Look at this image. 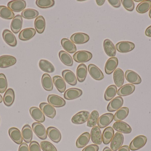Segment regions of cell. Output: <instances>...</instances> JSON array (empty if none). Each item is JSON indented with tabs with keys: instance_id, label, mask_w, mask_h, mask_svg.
Here are the masks:
<instances>
[{
	"instance_id": "obj_1",
	"label": "cell",
	"mask_w": 151,
	"mask_h": 151,
	"mask_svg": "<svg viewBox=\"0 0 151 151\" xmlns=\"http://www.w3.org/2000/svg\"><path fill=\"white\" fill-rule=\"evenodd\" d=\"M147 142V138L143 135H139L133 139L129 144V149L132 151L140 150L145 146Z\"/></svg>"
},
{
	"instance_id": "obj_2",
	"label": "cell",
	"mask_w": 151,
	"mask_h": 151,
	"mask_svg": "<svg viewBox=\"0 0 151 151\" xmlns=\"http://www.w3.org/2000/svg\"><path fill=\"white\" fill-rule=\"evenodd\" d=\"M92 58L91 53L87 51H79L73 55V59L79 63H86Z\"/></svg>"
},
{
	"instance_id": "obj_3",
	"label": "cell",
	"mask_w": 151,
	"mask_h": 151,
	"mask_svg": "<svg viewBox=\"0 0 151 151\" xmlns=\"http://www.w3.org/2000/svg\"><path fill=\"white\" fill-rule=\"evenodd\" d=\"M124 142V136L122 133L117 132L111 141V148L112 150L118 151L122 146Z\"/></svg>"
},
{
	"instance_id": "obj_4",
	"label": "cell",
	"mask_w": 151,
	"mask_h": 151,
	"mask_svg": "<svg viewBox=\"0 0 151 151\" xmlns=\"http://www.w3.org/2000/svg\"><path fill=\"white\" fill-rule=\"evenodd\" d=\"M33 130L36 136L41 140H45L47 138V131L43 125L40 122H35L32 125Z\"/></svg>"
},
{
	"instance_id": "obj_5",
	"label": "cell",
	"mask_w": 151,
	"mask_h": 151,
	"mask_svg": "<svg viewBox=\"0 0 151 151\" xmlns=\"http://www.w3.org/2000/svg\"><path fill=\"white\" fill-rule=\"evenodd\" d=\"M135 47L133 43L127 41H123L118 43L116 45V49L121 53H127L134 49Z\"/></svg>"
},
{
	"instance_id": "obj_6",
	"label": "cell",
	"mask_w": 151,
	"mask_h": 151,
	"mask_svg": "<svg viewBox=\"0 0 151 151\" xmlns=\"http://www.w3.org/2000/svg\"><path fill=\"white\" fill-rule=\"evenodd\" d=\"M90 116V113L87 111H82L75 114L72 118V122L73 124L80 125L88 121Z\"/></svg>"
},
{
	"instance_id": "obj_7",
	"label": "cell",
	"mask_w": 151,
	"mask_h": 151,
	"mask_svg": "<svg viewBox=\"0 0 151 151\" xmlns=\"http://www.w3.org/2000/svg\"><path fill=\"white\" fill-rule=\"evenodd\" d=\"M7 6L12 11L19 12L24 10L26 7V3L23 0H15L9 2Z\"/></svg>"
},
{
	"instance_id": "obj_8",
	"label": "cell",
	"mask_w": 151,
	"mask_h": 151,
	"mask_svg": "<svg viewBox=\"0 0 151 151\" xmlns=\"http://www.w3.org/2000/svg\"><path fill=\"white\" fill-rule=\"evenodd\" d=\"M40 107L44 114L48 118L53 119L55 117L56 114L55 109L51 105L46 103H42L40 104Z\"/></svg>"
},
{
	"instance_id": "obj_9",
	"label": "cell",
	"mask_w": 151,
	"mask_h": 151,
	"mask_svg": "<svg viewBox=\"0 0 151 151\" xmlns=\"http://www.w3.org/2000/svg\"><path fill=\"white\" fill-rule=\"evenodd\" d=\"M88 70L91 77L96 80H101L104 78L102 71L95 65L90 64L88 66Z\"/></svg>"
},
{
	"instance_id": "obj_10",
	"label": "cell",
	"mask_w": 151,
	"mask_h": 151,
	"mask_svg": "<svg viewBox=\"0 0 151 151\" xmlns=\"http://www.w3.org/2000/svg\"><path fill=\"white\" fill-rule=\"evenodd\" d=\"M90 138L93 143L96 145H100L103 142L102 134L100 128L97 126L93 127L91 129Z\"/></svg>"
},
{
	"instance_id": "obj_11",
	"label": "cell",
	"mask_w": 151,
	"mask_h": 151,
	"mask_svg": "<svg viewBox=\"0 0 151 151\" xmlns=\"http://www.w3.org/2000/svg\"><path fill=\"white\" fill-rule=\"evenodd\" d=\"M47 101L50 104L57 108L63 107L66 104V102L63 98L55 95H49L48 96Z\"/></svg>"
},
{
	"instance_id": "obj_12",
	"label": "cell",
	"mask_w": 151,
	"mask_h": 151,
	"mask_svg": "<svg viewBox=\"0 0 151 151\" xmlns=\"http://www.w3.org/2000/svg\"><path fill=\"white\" fill-rule=\"evenodd\" d=\"M114 119V115L111 113L103 114L99 119L98 126L99 128L103 129L106 127L110 125Z\"/></svg>"
},
{
	"instance_id": "obj_13",
	"label": "cell",
	"mask_w": 151,
	"mask_h": 151,
	"mask_svg": "<svg viewBox=\"0 0 151 151\" xmlns=\"http://www.w3.org/2000/svg\"><path fill=\"white\" fill-rule=\"evenodd\" d=\"M89 36L87 34L82 33H77L73 34L70 37V40L73 43L82 44L88 42L89 40Z\"/></svg>"
},
{
	"instance_id": "obj_14",
	"label": "cell",
	"mask_w": 151,
	"mask_h": 151,
	"mask_svg": "<svg viewBox=\"0 0 151 151\" xmlns=\"http://www.w3.org/2000/svg\"><path fill=\"white\" fill-rule=\"evenodd\" d=\"M123 98L121 97L118 96L113 99L109 103L107 107V110L109 112H114L118 111L122 107L123 104Z\"/></svg>"
},
{
	"instance_id": "obj_15",
	"label": "cell",
	"mask_w": 151,
	"mask_h": 151,
	"mask_svg": "<svg viewBox=\"0 0 151 151\" xmlns=\"http://www.w3.org/2000/svg\"><path fill=\"white\" fill-rule=\"evenodd\" d=\"M17 59L13 56L3 55L0 56V68H4L14 65Z\"/></svg>"
},
{
	"instance_id": "obj_16",
	"label": "cell",
	"mask_w": 151,
	"mask_h": 151,
	"mask_svg": "<svg viewBox=\"0 0 151 151\" xmlns=\"http://www.w3.org/2000/svg\"><path fill=\"white\" fill-rule=\"evenodd\" d=\"M47 131L48 136L52 142L58 143L61 141L62 134L58 129L54 127H49Z\"/></svg>"
},
{
	"instance_id": "obj_17",
	"label": "cell",
	"mask_w": 151,
	"mask_h": 151,
	"mask_svg": "<svg viewBox=\"0 0 151 151\" xmlns=\"http://www.w3.org/2000/svg\"><path fill=\"white\" fill-rule=\"evenodd\" d=\"M3 40L7 44L11 47H15L17 44V39L15 35L8 29L4 30L2 33Z\"/></svg>"
},
{
	"instance_id": "obj_18",
	"label": "cell",
	"mask_w": 151,
	"mask_h": 151,
	"mask_svg": "<svg viewBox=\"0 0 151 151\" xmlns=\"http://www.w3.org/2000/svg\"><path fill=\"white\" fill-rule=\"evenodd\" d=\"M119 64L118 58L115 57L109 59L106 63L105 72L107 74H111L116 70Z\"/></svg>"
},
{
	"instance_id": "obj_19",
	"label": "cell",
	"mask_w": 151,
	"mask_h": 151,
	"mask_svg": "<svg viewBox=\"0 0 151 151\" xmlns=\"http://www.w3.org/2000/svg\"><path fill=\"white\" fill-rule=\"evenodd\" d=\"M113 128L118 132L123 134H130L132 132L131 127L124 121H116L113 125Z\"/></svg>"
},
{
	"instance_id": "obj_20",
	"label": "cell",
	"mask_w": 151,
	"mask_h": 151,
	"mask_svg": "<svg viewBox=\"0 0 151 151\" xmlns=\"http://www.w3.org/2000/svg\"><path fill=\"white\" fill-rule=\"evenodd\" d=\"M125 77L127 80L131 84H139L142 82V79L139 74L131 70L126 71Z\"/></svg>"
},
{
	"instance_id": "obj_21",
	"label": "cell",
	"mask_w": 151,
	"mask_h": 151,
	"mask_svg": "<svg viewBox=\"0 0 151 151\" xmlns=\"http://www.w3.org/2000/svg\"><path fill=\"white\" fill-rule=\"evenodd\" d=\"M29 111L32 118L36 121H38L40 123H42L45 121V115L42 111L38 107H31Z\"/></svg>"
},
{
	"instance_id": "obj_22",
	"label": "cell",
	"mask_w": 151,
	"mask_h": 151,
	"mask_svg": "<svg viewBox=\"0 0 151 151\" xmlns=\"http://www.w3.org/2000/svg\"><path fill=\"white\" fill-rule=\"evenodd\" d=\"M82 94L83 91L81 89L76 88H71L65 91L64 97L66 100H72L78 98Z\"/></svg>"
},
{
	"instance_id": "obj_23",
	"label": "cell",
	"mask_w": 151,
	"mask_h": 151,
	"mask_svg": "<svg viewBox=\"0 0 151 151\" xmlns=\"http://www.w3.org/2000/svg\"><path fill=\"white\" fill-rule=\"evenodd\" d=\"M9 135L12 140L18 144H21L23 142V137L19 129L17 128L12 127L9 130Z\"/></svg>"
},
{
	"instance_id": "obj_24",
	"label": "cell",
	"mask_w": 151,
	"mask_h": 151,
	"mask_svg": "<svg viewBox=\"0 0 151 151\" xmlns=\"http://www.w3.org/2000/svg\"><path fill=\"white\" fill-rule=\"evenodd\" d=\"M23 25V19L20 15H17L12 19L11 23V29L13 33L17 34L21 30Z\"/></svg>"
},
{
	"instance_id": "obj_25",
	"label": "cell",
	"mask_w": 151,
	"mask_h": 151,
	"mask_svg": "<svg viewBox=\"0 0 151 151\" xmlns=\"http://www.w3.org/2000/svg\"><path fill=\"white\" fill-rule=\"evenodd\" d=\"M104 48L106 55L113 57L116 54V50L112 42L109 39H106L104 42Z\"/></svg>"
},
{
	"instance_id": "obj_26",
	"label": "cell",
	"mask_w": 151,
	"mask_h": 151,
	"mask_svg": "<svg viewBox=\"0 0 151 151\" xmlns=\"http://www.w3.org/2000/svg\"><path fill=\"white\" fill-rule=\"evenodd\" d=\"M62 75L64 80L71 86H75L77 84V79L75 74L72 71L69 70H64Z\"/></svg>"
},
{
	"instance_id": "obj_27",
	"label": "cell",
	"mask_w": 151,
	"mask_h": 151,
	"mask_svg": "<svg viewBox=\"0 0 151 151\" xmlns=\"http://www.w3.org/2000/svg\"><path fill=\"white\" fill-rule=\"evenodd\" d=\"M114 81L116 86L118 87H122L124 82V72L120 68H117L114 71L113 74Z\"/></svg>"
},
{
	"instance_id": "obj_28",
	"label": "cell",
	"mask_w": 151,
	"mask_h": 151,
	"mask_svg": "<svg viewBox=\"0 0 151 151\" xmlns=\"http://www.w3.org/2000/svg\"><path fill=\"white\" fill-rule=\"evenodd\" d=\"M36 34V30L33 28H27L22 30L19 34V40L27 41L32 38Z\"/></svg>"
},
{
	"instance_id": "obj_29",
	"label": "cell",
	"mask_w": 151,
	"mask_h": 151,
	"mask_svg": "<svg viewBox=\"0 0 151 151\" xmlns=\"http://www.w3.org/2000/svg\"><path fill=\"white\" fill-rule=\"evenodd\" d=\"M135 90L134 85L132 84H127L122 86L117 91V94L120 96H127L134 93Z\"/></svg>"
},
{
	"instance_id": "obj_30",
	"label": "cell",
	"mask_w": 151,
	"mask_h": 151,
	"mask_svg": "<svg viewBox=\"0 0 151 151\" xmlns=\"http://www.w3.org/2000/svg\"><path fill=\"white\" fill-rule=\"evenodd\" d=\"M42 84L43 88L48 91H52L53 89V81L50 75L44 74L42 77Z\"/></svg>"
},
{
	"instance_id": "obj_31",
	"label": "cell",
	"mask_w": 151,
	"mask_h": 151,
	"mask_svg": "<svg viewBox=\"0 0 151 151\" xmlns=\"http://www.w3.org/2000/svg\"><path fill=\"white\" fill-rule=\"evenodd\" d=\"M88 73V69L86 65L81 64L78 66L76 70V77L78 81L82 82L85 80Z\"/></svg>"
},
{
	"instance_id": "obj_32",
	"label": "cell",
	"mask_w": 151,
	"mask_h": 151,
	"mask_svg": "<svg viewBox=\"0 0 151 151\" xmlns=\"http://www.w3.org/2000/svg\"><path fill=\"white\" fill-rule=\"evenodd\" d=\"M15 100V93L12 89L9 88L6 90L3 97V102L6 106L12 105Z\"/></svg>"
},
{
	"instance_id": "obj_33",
	"label": "cell",
	"mask_w": 151,
	"mask_h": 151,
	"mask_svg": "<svg viewBox=\"0 0 151 151\" xmlns=\"http://www.w3.org/2000/svg\"><path fill=\"white\" fill-rule=\"evenodd\" d=\"M21 134L23 140L26 143L31 142L33 137V132L32 128L29 125L27 124L23 127Z\"/></svg>"
},
{
	"instance_id": "obj_34",
	"label": "cell",
	"mask_w": 151,
	"mask_h": 151,
	"mask_svg": "<svg viewBox=\"0 0 151 151\" xmlns=\"http://www.w3.org/2000/svg\"><path fill=\"white\" fill-rule=\"evenodd\" d=\"M90 135L88 132L82 134L77 139L76 142V146L77 148L81 149L86 146L89 142Z\"/></svg>"
},
{
	"instance_id": "obj_35",
	"label": "cell",
	"mask_w": 151,
	"mask_h": 151,
	"mask_svg": "<svg viewBox=\"0 0 151 151\" xmlns=\"http://www.w3.org/2000/svg\"><path fill=\"white\" fill-rule=\"evenodd\" d=\"M61 44L65 51L70 53L76 52V47L73 42L67 38H63L61 40Z\"/></svg>"
},
{
	"instance_id": "obj_36",
	"label": "cell",
	"mask_w": 151,
	"mask_h": 151,
	"mask_svg": "<svg viewBox=\"0 0 151 151\" xmlns=\"http://www.w3.org/2000/svg\"><path fill=\"white\" fill-rule=\"evenodd\" d=\"M114 130L111 127H108L104 130L102 135L103 142L104 144H108L114 136Z\"/></svg>"
},
{
	"instance_id": "obj_37",
	"label": "cell",
	"mask_w": 151,
	"mask_h": 151,
	"mask_svg": "<svg viewBox=\"0 0 151 151\" xmlns=\"http://www.w3.org/2000/svg\"><path fill=\"white\" fill-rule=\"evenodd\" d=\"M34 25L38 33H42L46 27V21L44 17L42 16L37 17L35 20Z\"/></svg>"
},
{
	"instance_id": "obj_38",
	"label": "cell",
	"mask_w": 151,
	"mask_h": 151,
	"mask_svg": "<svg viewBox=\"0 0 151 151\" xmlns=\"http://www.w3.org/2000/svg\"><path fill=\"white\" fill-rule=\"evenodd\" d=\"M53 82L56 88L60 93H64L66 89V84L64 79L60 76H54Z\"/></svg>"
},
{
	"instance_id": "obj_39",
	"label": "cell",
	"mask_w": 151,
	"mask_h": 151,
	"mask_svg": "<svg viewBox=\"0 0 151 151\" xmlns=\"http://www.w3.org/2000/svg\"><path fill=\"white\" fill-rule=\"evenodd\" d=\"M39 65L41 70L45 72L51 73L55 71V66L50 62L45 59L40 60Z\"/></svg>"
},
{
	"instance_id": "obj_40",
	"label": "cell",
	"mask_w": 151,
	"mask_h": 151,
	"mask_svg": "<svg viewBox=\"0 0 151 151\" xmlns=\"http://www.w3.org/2000/svg\"><path fill=\"white\" fill-rule=\"evenodd\" d=\"M59 57L62 63L65 65L69 66L73 65V59L68 52L64 51H61L59 52Z\"/></svg>"
},
{
	"instance_id": "obj_41",
	"label": "cell",
	"mask_w": 151,
	"mask_h": 151,
	"mask_svg": "<svg viewBox=\"0 0 151 151\" xmlns=\"http://www.w3.org/2000/svg\"><path fill=\"white\" fill-rule=\"evenodd\" d=\"M129 113V109L128 107H124L120 108L115 113L114 120L115 121H121L126 119Z\"/></svg>"
},
{
	"instance_id": "obj_42",
	"label": "cell",
	"mask_w": 151,
	"mask_h": 151,
	"mask_svg": "<svg viewBox=\"0 0 151 151\" xmlns=\"http://www.w3.org/2000/svg\"><path fill=\"white\" fill-rule=\"evenodd\" d=\"M0 17L4 19L11 20L14 18L15 14L8 7L4 5L0 6Z\"/></svg>"
},
{
	"instance_id": "obj_43",
	"label": "cell",
	"mask_w": 151,
	"mask_h": 151,
	"mask_svg": "<svg viewBox=\"0 0 151 151\" xmlns=\"http://www.w3.org/2000/svg\"><path fill=\"white\" fill-rule=\"evenodd\" d=\"M117 93V88L115 85H112L106 88L105 92L104 98L106 101L112 100Z\"/></svg>"
},
{
	"instance_id": "obj_44",
	"label": "cell",
	"mask_w": 151,
	"mask_h": 151,
	"mask_svg": "<svg viewBox=\"0 0 151 151\" xmlns=\"http://www.w3.org/2000/svg\"><path fill=\"white\" fill-rule=\"evenodd\" d=\"M39 12L34 9H27L24 10L21 13V16L26 19H32L37 17Z\"/></svg>"
},
{
	"instance_id": "obj_45",
	"label": "cell",
	"mask_w": 151,
	"mask_h": 151,
	"mask_svg": "<svg viewBox=\"0 0 151 151\" xmlns=\"http://www.w3.org/2000/svg\"><path fill=\"white\" fill-rule=\"evenodd\" d=\"M151 7V1H143L137 6L136 11L139 13H145L148 11Z\"/></svg>"
},
{
	"instance_id": "obj_46",
	"label": "cell",
	"mask_w": 151,
	"mask_h": 151,
	"mask_svg": "<svg viewBox=\"0 0 151 151\" xmlns=\"http://www.w3.org/2000/svg\"><path fill=\"white\" fill-rule=\"evenodd\" d=\"M99 113L97 111H94L90 115L89 118L87 122V126L89 127L95 126L98 122Z\"/></svg>"
},
{
	"instance_id": "obj_47",
	"label": "cell",
	"mask_w": 151,
	"mask_h": 151,
	"mask_svg": "<svg viewBox=\"0 0 151 151\" xmlns=\"http://www.w3.org/2000/svg\"><path fill=\"white\" fill-rule=\"evenodd\" d=\"M36 4L38 7L42 9H47L54 6L55 1L54 0H37Z\"/></svg>"
},
{
	"instance_id": "obj_48",
	"label": "cell",
	"mask_w": 151,
	"mask_h": 151,
	"mask_svg": "<svg viewBox=\"0 0 151 151\" xmlns=\"http://www.w3.org/2000/svg\"><path fill=\"white\" fill-rule=\"evenodd\" d=\"M40 147L43 151H58L56 147L50 142L43 141L40 143Z\"/></svg>"
},
{
	"instance_id": "obj_49",
	"label": "cell",
	"mask_w": 151,
	"mask_h": 151,
	"mask_svg": "<svg viewBox=\"0 0 151 151\" xmlns=\"http://www.w3.org/2000/svg\"><path fill=\"white\" fill-rule=\"evenodd\" d=\"M8 82L5 75L4 74H0V93H4L7 89Z\"/></svg>"
},
{
	"instance_id": "obj_50",
	"label": "cell",
	"mask_w": 151,
	"mask_h": 151,
	"mask_svg": "<svg viewBox=\"0 0 151 151\" xmlns=\"http://www.w3.org/2000/svg\"><path fill=\"white\" fill-rule=\"evenodd\" d=\"M121 1L123 7L129 11H132L134 9L135 4L132 0H122Z\"/></svg>"
},
{
	"instance_id": "obj_51",
	"label": "cell",
	"mask_w": 151,
	"mask_h": 151,
	"mask_svg": "<svg viewBox=\"0 0 151 151\" xmlns=\"http://www.w3.org/2000/svg\"><path fill=\"white\" fill-rule=\"evenodd\" d=\"M41 147L38 142L33 141L29 145V151H41Z\"/></svg>"
},
{
	"instance_id": "obj_52",
	"label": "cell",
	"mask_w": 151,
	"mask_h": 151,
	"mask_svg": "<svg viewBox=\"0 0 151 151\" xmlns=\"http://www.w3.org/2000/svg\"><path fill=\"white\" fill-rule=\"evenodd\" d=\"M99 147L96 144H91L86 146L82 151H98Z\"/></svg>"
},
{
	"instance_id": "obj_53",
	"label": "cell",
	"mask_w": 151,
	"mask_h": 151,
	"mask_svg": "<svg viewBox=\"0 0 151 151\" xmlns=\"http://www.w3.org/2000/svg\"><path fill=\"white\" fill-rule=\"evenodd\" d=\"M108 2L114 8H119L121 4V1L120 0H108Z\"/></svg>"
},
{
	"instance_id": "obj_54",
	"label": "cell",
	"mask_w": 151,
	"mask_h": 151,
	"mask_svg": "<svg viewBox=\"0 0 151 151\" xmlns=\"http://www.w3.org/2000/svg\"><path fill=\"white\" fill-rule=\"evenodd\" d=\"M18 151H29L28 145L25 143H23L19 148Z\"/></svg>"
},
{
	"instance_id": "obj_55",
	"label": "cell",
	"mask_w": 151,
	"mask_h": 151,
	"mask_svg": "<svg viewBox=\"0 0 151 151\" xmlns=\"http://www.w3.org/2000/svg\"><path fill=\"white\" fill-rule=\"evenodd\" d=\"M145 35L148 37H151V25L149 26L145 30Z\"/></svg>"
},
{
	"instance_id": "obj_56",
	"label": "cell",
	"mask_w": 151,
	"mask_h": 151,
	"mask_svg": "<svg viewBox=\"0 0 151 151\" xmlns=\"http://www.w3.org/2000/svg\"><path fill=\"white\" fill-rule=\"evenodd\" d=\"M118 151H130V149L129 147L127 145H124L122 146Z\"/></svg>"
},
{
	"instance_id": "obj_57",
	"label": "cell",
	"mask_w": 151,
	"mask_h": 151,
	"mask_svg": "<svg viewBox=\"0 0 151 151\" xmlns=\"http://www.w3.org/2000/svg\"><path fill=\"white\" fill-rule=\"evenodd\" d=\"M105 2V0H96V4L99 6H102L103 4H104Z\"/></svg>"
},
{
	"instance_id": "obj_58",
	"label": "cell",
	"mask_w": 151,
	"mask_h": 151,
	"mask_svg": "<svg viewBox=\"0 0 151 151\" xmlns=\"http://www.w3.org/2000/svg\"><path fill=\"white\" fill-rule=\"evenodd\" d=\"M103 151H113L111 149L109 148V147H105L104 149L103 150Z\"/></svg>"
},
{
	"instance_id": "obj_59",
	"label": "cell",
	"mask_w": 151,
	"mask_h": 151,
	"mask_svg": "<svg viewBox=\"0 0 151 151\" xmlns=\"http://www.w3.org/2000/svg\"><path fill=\"white\" fill-rule=\"evenodd\" d=\"M3 102V98L2 97V96L0 95V103H2Z\"/></svg>"
},
{
	"instance_id": "obj_60",
	"label": "cell",
	"mask_w": 151,
	"mask_h": 151,
	"mask_svg": "<svg viewBox=\"0 0 151 151\" xmlns=\"http://www.w3.org/2000/svg\"><path fill=\"white\" fill-rule=\"evenodd\" d=\"M149 16H150V18L151 19V7L150 9V12H149Z\"/></svg>"
},
{
	"instance_id": "obj_61",
	"label": "cell",
	"mask_w": 151,
	"mask_h": 151,
	"mask_svg": "<svg viewBox=\"0 0 151 151\" xmlns=\"http://www.w3.org/2000/svg\"><path fill=\"white\" fill-rule=\"evenodd\" d=\"M136 2H142L143 1H134Z\"/></svg>"
}]
</instances>
